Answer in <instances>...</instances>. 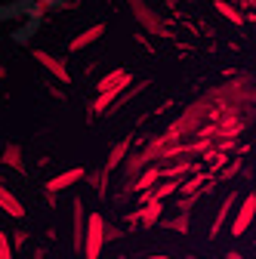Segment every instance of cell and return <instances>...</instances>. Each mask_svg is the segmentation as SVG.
<instances>
[{
	"label": "cell",
	"mask_w": 256,
	"mask_h": 259,
	"mask_svg": "<svg viewBox=\"0 0 256 259\" xmlns=\"http://www.w3.org/2000/svg\"><path fill=\"white\" fill-rule=\"evenodd\" d=\"M0 160H4L10 170H16L19 176L28 173V167H25V154H22V145H19V142H10V145L4 148V154H0Z\"/></svg>",
	"instance_id": "cell-11"
},
{
	"label": "cell",
	"mask_w": 256,
	"mask_h": 259,
	"mask_svg": "<svg viewBox=\"0 0 256 259\" xmlns=\"http://www.w3.org/2000/svg\"><path fill=\"white\" fill-rule=\"evenodd\" d=\"M241 170H244V157L238 154V157H229L226 164L216 170V176H219V182H232L235 176H241Z\"/></svg>",
	"instance_id": "cell-14"
},
{
	"label": "cell",
	"mask_w": 256,
	"mask_h": 259,
	"mask_svg": "<svg viewBox=\"0 0 256 259\" xmlns=\"http://www.w3.org/2000/svg\"><path fill=\"white\" fill-rule=\"evenodd\" d=\"M0 259H13V244H10V235L0 229Z\"/></svg>",
	"instance_id": "cell-18"
},
{
	"label": "cell",
	"mask_w": 256,
	"mask_h": 259,
	"mask_svg": "<svg viewBox=\"0 0 256 259\" xmlns=\"http://www.w3.org/2000/svg\"><path fill=\"white\" fill-rule=\"evenodd\" d=\"M235 204H238V191H229L226 198H222V204H219L216 216H213V225H210V241H216V238H219V229H222V225H226V219L232 216Z\"/></svg>",
	"instance_id": "cell-7"
},
{
	"label": "cell",
	"mask_w": 256,
	"mask_h": 259,
	"mask_svg": "<svg viewBox=\"0 0 256 259\" xmlns=\"http://www.w3.org/2000/svg\"><path fill=\"white\" fill-rule=\"evenodd\" d=\"M161 222H164V219H161ZM164 229H170V232H176V235H188V232H191V213H176L173 219L164 222Z\"/></svg>",
	"instance_id": "cell-15"
},
{
	"label": "cell",
	"mask_w": 256,
	"mask_h": 259,
	"mask_svg": "<svg viewBox=\"0 0 256 259\" xmlns=\"http://www.w3.org/2000/svg\"><path fill=\"white\" fill-rule=\"evenodd\" d=\"M185 259H219V256H185Z\"/></svg>",
	"instance_id": "cell-24"
},
{
	"label": "cell",
	"mask_w": 256,
	"mask_h": 259,
	"mask_svg": "<svg viewBox=\"0 0 256 259\" xmlns=\"http://www.w3.org/2000/svg\"><path fill=\"white\" fill-rule=\"evenodd\" d=\"M50 96H53V99H65V93H62L59 87H50Z\"/></svg>",
	"instance_id": "cell-22"
},
{
	"label": "cell",
	"mask_w": 256,
	"mask_h": 259,
	"mask_svg": "<svg viewBox=\"0 0 256 259\" xmlns=\"http://www.w3.org/2000/svg\"><path fill=\"white\" fill-rule=\"evenodd\" d=\"M213 7H216V13H219V16H226L229 22H235V25H244V13H238V10H235V4H232V0H216Z\"/></svg>",
	"instance_id": "cell-16"
},
{
	"label": "cell",
	"mask_w": 256,
	"mask_h": 259,
	"mask_svg": "<svg viewBox=\"0 0 256 259\" xmlns=\"http://www.w3.org/2000/svg\"><path fill=\"white\" fill-rule=\"evenodd\" d=\"M83 167H71V170H65V173H59V176H53V179H47V191H53V194H59V191H65V188H71V185H77L80 179H83Z\"/></svg>",
	"instance_id": "cell-8"
},
{
	"label": "cell",
	"mask_w": 256,
	"mask_h": 259,
	"mask_svg": "<svg viewBox=\"0 0 256 259\" xmlns=\"http://www.w3.org/2000/svg\"><path fill=\"white\" fill-rule=\"evenodd\" d=\"M44 256H47V250H37V253H34V259H44Z\"/></svg>",
	"instance_id": "cell-25"
},
{
	"label": "cell",
	"mask_w": 256,
	"mask_h": 259,
	"mask_svg": "<svg viewBox=\"0 0 256 259\" xmlns=\"http://www.w3.org/2000/svg\"><path fill=\"white\" fill-rule=\"evenodd\" d=\"M139 259H167L164 253H151V256H139Z\"/></svg>",
	"instance_id": "cell-23"
},
{
	"label": "cell",
	"mask_w": 256,
	"mask_h": 259,
	"mask_svg": "<svg viewBox=\"0 0 256 259\" xmlns=\"http://www.w3.org/2000/svg\"><path fill=\"white\" fill-rule=\"evenodd\" d=\"M0 210H4L7 216H13V219H22V216H25V204L16 198V194H13L4 182H0Z\"/></svg>",
	"instance_id": "cell-12"
},
{
	"label": "cell",
	"mask_w": 256,
	"mask_h": 259,
	"mask_svg": "<svg viewBox=\"0 0 256 259\" xmlns=\"http://www.w3.org/2000/svg\"><path fill=\"white\" fill-rule=\"evenodd\" d=\"M105 31H108V28H105V22H96V25L83 28L77 37H71V44H68V53H83L90 44H96V40H99V37L105 34Z\"/></svg>",
	"instance_id": "cell-6"
},
{
	"label": "cell",
	"mask_w": 256,
	"mask_h": 259,
	"mask_svg": "<svg viewBox=\"0 0 256 259\" xmlns=\"http://www.w3.org/2000/svg\"><path fill=\"white\" fill-rule=\"evenodd\" d=\"M4 74H7V71H4V68H0V77H4Z\"/></svg>",
	"instance_id": "cell-26"
},
{
	"label": "cell",
	"mask_w": 256,
	"mask_h": 259,
	"mask_svg": "<svg viewBox=\"0 0 256 259\" xmlns=\"http://www.w3.org/2000/svg\"><path fill=\"white\" fill-rule=\"evenodd\" d=\"M83 222H87L83 201L74 198L71 201V241H74V250H80V241H83Z\"/></svg>",
	"instance_id": "cell-10"
},
{
	"label": "cell",
	"mask_w": 256,
	"mask_h": 259,
	"mask_svg": "<svg viewBox=\"0 0 256 259\" xmlns=\"http://www.w3.org/2000/svg\"><path fill=\"white\" fill-rule=\"evenodd\" d=\"M105 247V216L102 213H87L83 222V241H80V253L83 259H99Z\"/></svg>",
	"instance_id": "cell-2"
},
{
	"label": "cell",
	"mask_w": 256,
	"mask_h": 259,
	"mask_svg": "<svg viewBox=\"0 0 256 259\" xmlns=\"http://www.w3.org/2000/svg\"><path fill=\"white\" fill-rule=\"evenodd\" d=\"M25 241H28V235H25L22 229H16V232H13V238H10V244H13V250H16V247H22Z\"/></svg>",
	"instance_id": "cell-21"
},
{
	"label": "cell",
	"mask_w": 256,
	"mask_h": 259,
	"mask_svg": "<svg viewBox=\"0 0 256 259\" xmlns=\"http://www.w3.org/2000/svg\"><path fill=\"white\" fill-rule=\"evenodd\" d=\"M126 7H130L133 19L139 22V28L145 31V34H154V37H170V34H173L170 25L164 22V16L157 13L154 7H148L145 0H126Z\"/></svg>",
	"instance_id": "cell-1"
},
{
	"label": "cell",
	"mask_w": 256,
	"mask_h": 259,
	"mask_svg": "<svg viewBox=\"0 0 256 259\" xmlns=\"http://www.w3.org/2000/svg\"><path fill=\"white\" fill-rule=\"evenodd\" d=\"M96 188H99L102 198L108 194V170H99V182H96Z\"/></svg>",
	"instance_id": "cell-19"
},
{
	"label": "cell",
	"mask_w": 256,
	"mask_h": 259,
	"mask_svg": "<svg viewBox=\"0 0 256 259\" xmlns=\"http://www.w3.org/2000/svg\"><path fill=\"white\" fill-rule=\"evenodd\" d=\"M53 4H56V0H34V4H31V10H28V16H31V19H44V16L53 10Z\"/></svg>",
	"instance_id": "cell-17"
},
{
	"label": "cell",
	"mask_w": 256,
	"mask_h": 259,
	"mask_svg": "<svg viewBox=\"0 0 256 259\" xmlns=\"http://www.w3.org/2000/svg\"><path fill=\"white\" fill-rule=\"evenodd\" d=\"M31 56H34V62H37V65H44V68H47V74H53L59 83H71V71H68V65L62 62V59L50 56L47 50H34Z\"/></svg>",
	"instance_id": "cell-5"
},
{
	"label": "cell",
	"mask_w": 256,
	"mask_h": 259,
	"mask_svg": "<svg viewBox=\"0 0 256 259\" xmlns=\"http://www.w3.org/2000/svg\"><path fill=\"white\" fill-rule=\"evenodd\" d=\"M253 216H256V194L250 191L247 198H244V204H238V210H235V219H232V238H241V235L250 229Z\"/></svg>",
	"instance_id": "cell-3"
},
{
	"label": "cell",
	"mask_w": 256,
	"mask_h": 259,
	"mask_svg": "<svg viewBox=\"0 0 256 259\" xmlns=\"http://www.w3.org/2000/svg\"><path fill=\"white\" fill-rule=\"evenodd\" d=\"M130 83H133V74L130 71H126V68H114L102 80H96V93H99V90H126Z\"/></svg>",
	"instance_id": "cell-9"
},
{
	"label": "cell",
	"mask_w": 256,
	"mask_h": 259,
	"mask_svg": "<svg viewBox=\"0 0 256 259\" xmlns=\"http://www.w3.org/2000/svg\"><path fill=\"white\" fill-rule=\"evenodd\" d=\"M120 235H123L120 229H114V225L105 222V244H108V241H120Z\"/></svg>",
	"instance_id": "cell-20"
},
{
	"label": "cell",
	"mask_w": 256,
	"mask_h": 259,
	"mask_svg": "<svg viewBox=\"0 0 256 259\" xmlns=\"http://www.w3.org/2000/svg\"><path fill=\"white\" fill-rule=\"evenodd\" d=\"M130 148H133V136H123V139L111 148V154H108V160H105V167H102V170H108V173L117 170V167H120V160L130 154Z\"/></svg>",
	"instance_id": "cell-13"
},
{
	"label": "cell",
	"mask_w": 256,
	"mask_h": 259,
	"mask_svg": "<svg viewBox=\"0 0 256 259\" xmlns=\"http://www.w3.org/2000/svg\"><path fill=\"white\" fill-rule=\"evenodd\" d=\"M164 219V201H157V198H148L139 204L136 210V225L139 229H154V225H161Z\"/></svg>",
	"instance_id": "cell-4"
}]
</instances>
